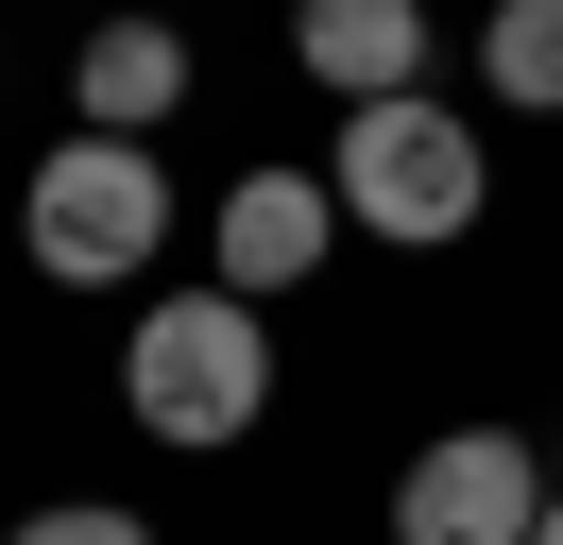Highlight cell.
I'll return each instance as SVG.
<instances>
[{"label":"cell","instance_id":"2","mask_svg":"<svg viewBox=\"0 0 563 545\" xmlns=\"http://www.w3.org/2000/svg\"><path fill=\"white\" fill-rule=\"evenodd\" d=\"M324 188H342L358 238H393V256H444V238H478L495 204V136L461 120V102H342V136H324Z\"/></svg>","mask_w":563,"mask_h":545},{"label":"cell","instance_id":"8","mask_svg":"<svg viewBox=\"0 0 563 545\" xmlns=\"http://www.w3.org/2000/svg\"><path fill=\"white\" fill-rule=\"evenodd\" d=\"M478 86L512 120H563V0H495L478 18Z\"/></svg>","mask_w":563,"mask_h":545},{"label":"cell","instance_id":"9","mask_svg":"<svg viewBox=\"0 0 563 545\" xmlns=\"http://www.w3.org/2000/svg\"><path fill=\"white\" fill-rule=\"evenodd\" d=\"M0 545H172V529H154V511H120V494H35Z\"/></svg>","mask_w":563,"mask_h":545},{"label":"cell","instance_id":"10","mask_svg":"<svg viewBox=\"0 0 563 545\" xmlns=\"http://www.w3.org/2000/svg\"><path fill=\"white\" fill-rule=\"evenodd\" d=\"M529 545H563V477H547V529H529Z\"/></svg>","mask_w":563,"mask_h":545},{"label":"cell","instance_id":"3","mask_svg":"<svg viewBox=\"0 0 563 545\" xmlns=\"http://www.w3.org/2000/svg\"><path fill=\"white\" fill-rule=\"evenodd\" d=\"M18 256L52 290H137L172 256V154L154 136H52L35 188H18Z\"/></svg>","mask_w":563,"mask_h":545},{"label":"cell","instance_id":"6","mask_svg":"<svg viewBox=\"0 0 563 545\" xmlns=\"http://www.w3.org/2000/svg\"><path fill=\"white\" fill-rule=\"evenodd\" d=\"M188 86H206V52H188V18H86V52H69V120L86 136H172L188 120Z\"/></svg>","mask_w":563,"mask_h":545},{"label":"cell","instance_id":"5","mask_svg":"<svg viewBox=\"0 0 563 545\" xmlns=\"http://www.w3.org/2000/svg\"><path fill=\"white\" fill-rule=\"evenodd\" d=\"M342 256V188H324V170H240V188L206 204V290H240V307H290L308 290V272Z\"/></svg>","mask_w":563,"mask_h":545},{"label":"cell","instance_id":"1","mask_svg":"<svg viewBox=\"0 0 563 545\" xmlns=\"http://www.w3.org/2000/svg\"><path fill=\"white\" fill-rule=\"evenodd\" d=\"M120 409H137L172 460L256 443V409H274V307H240V290H154L137 324H120Z\"/></svg>","mask_w":563,"mask_h":545},{"label":"cell","instance_id":"7","mask_svg":"<svg viewBox=\"0 0 563 545\" xmlns=\"http://www.w3.org/2000/svg\"><path fill=\"white\" fill-rule=\"evenodd\" d=\"M427 52H444L427 0H290V68H308L324 102H410Z\"/></svg>","mask_w":563,"mask_h":545},{"label":"cell","instance_id":"4","mask_svg":"<svg viewBox=\"0 0 563 545\" xmlns=\"http://www.w3.org/2000/svg\"><path fill=\"white\" fill-rule=\"evenodd\" d=\"M529 529H547L529 426H444L393 460V545H529Z\"/></svg>","mask_w":563,"mask_h":545}]
</instances>
